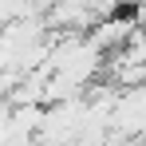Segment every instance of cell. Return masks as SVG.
Returning <instances> with one entry per match:
<instances>
[{"label": "cell", "mask_w": 146, "mask_h": 146, "mask_svg": "<svg viewBox=\"0 0 146 146\" xmlns=\"http://www.w3.org/2000/svg\"><path fill=\"white\" fill-rule=\"evenodd\" d=\"M28 16V4L24 0H0V32L8 24H16V20H24Z\"/></svg>", "instance_id": "cell-1"}]
</instances>
